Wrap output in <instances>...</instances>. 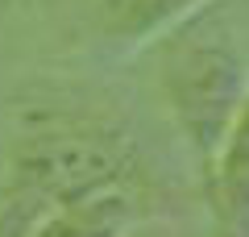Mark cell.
Listing matches in <instances>:
<instances>
[{"mask_svg":"<svg viewBox=\"0 0 249 237\" xmlns=\"http://www.w3.org/2000/svg\"><path fill=\"white\" fill-rule=\"evenodd\" d=\"M162 88H166L170 108L178 113V125L187 129L208 175L241 100L249 96L241 54L232 50L229 38H212L196 25L178 29V38H170L166 46Z\"/></svg>","mask_w":249,"mask_h":237,"instance_id":"obj_1","label":"cell"},{"mask_svg":"<svg viewBox=\"0 0 249 237\" xmlns=\"http://www.w3.org/2000/svg\"><path fill=\"white\" fill-rule=\"evenodd\" d=\"M121 158L124 154L108 146V138L100 133H54V138H37L21 154L17 175L25 192L42 204H75L112 183L124 171Z\"/></svg>","mask_w":249,"mask_h":237,"instance_id":"obj_2","label":"cell"},{"mask_svg":"<svg viewBox=\"0 0 249 237\" xmlns=\"http://www.w3.org/2000/svg\"><path fill=\"white\" fill-rule=\"evenodd\" d=\"M208 192L232 237H249V96L241 100L216 162L208 171Z\"/></svg>","mask_w":249,"mask_h":237,"instance_id":"obj_3","label":"cell"},{"mask_svg":"<svg viewBox=\"0 0 249 237\" xmlns=\"http://www.w3.org/2000/svg\"><path fill=\"white\" fill-rule=\"evenodd\" d=\"M124 225H129V200L96 196V200L62 204V212L37 225L34 237H121Z\"/></svg>","mask_w":249,"mask_h":237,"instance_id":"obj_4","label":"cell"},{"mask_svg":"<svg viewBox=\"0 0 249 237\" xmlns=\"http://www.w3.org/2000/svg\"><path fill=\"white\" fill-rule=\"evenodd\" d=\"M196 4H204V0H100V21L108 34L142 42V38L183 21Z\"/></svg>","mask_w":249,"mask_h":237,"instance_id":"obj_5","label":"cell"},{"mask_svg":"<svg viewBox=\"0 0 249 237\" xmlns=\"http://www.w3.org/2000/svg\"><path fill=\"white\" fill-rule=\"evenodd\" d=\"M37 217H42V200L37 196L13 200L9 208L0 212V237H29L37 229Z\"/></svg>","mask_w":249,"mask_h":237,"instance_id":"obj_6","label":"cell"}]
</instances>
